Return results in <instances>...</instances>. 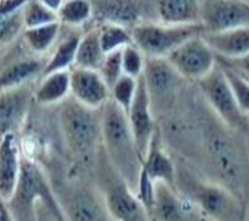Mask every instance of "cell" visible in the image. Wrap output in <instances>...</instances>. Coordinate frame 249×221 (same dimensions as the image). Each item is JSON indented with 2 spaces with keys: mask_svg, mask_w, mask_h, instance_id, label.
<instances>
[{
  "mask_svg": "<svg viewBox=\"0 0 249 221\" xmlns=\"http://www.w3.org/2000/svg\"><path fill=\"white\" fill-rule=\"evenodd\" d=\"M218 64L224 69V72L232 88L240 110L243 111L244 115L249 116V81L244 78L243 76H240L239 73L231 70V68L226 67L220 63Z\"/></svg>",
  "mask_w": 249,
  "mask_h": 221,
  "instance_id": "cell-31",
  "label": "cell"
},
{
  "mask_svg": "<svg viewBox=\"0 0 249 221\" xmlns=\"http://www.w3.org/2000/svg\"><path fill=\"white\" fill-rule=\"evenodd\" d=\"M207 221H212V220H208V219H207Z\"/></svg>",
  "mask_w": 249,
  "mask_h": 221,
  "instance_id": "cell-41",
  "label": "cell"
},
{
  "mask_svg": "<svg viewBox=\"0 0 249 221\" xmlns=\"http://www.w3.org/2000/svg\"><path fill=\"white\" fill-rule=\"evenodd\" d=\"M159 22L171 26L197 25L200 22V0H157Z\"/></svg>",
  "mask_w": 249,
  "mask_h": 221,
  "instance_id": "cell-21",
  "label": "cell"
},
{
  "mask_svg": "<svg viewBox=\"0 0 249 221\" xmlns=\"http://www.w3.org/2000/svg\"><path fill=\"white\" fill-rule=\"evenodd\" d=\"M8 57V63H1L0 87L1 90L20 87L35 83L42 77L46 61L34 53L15 52L14 55H1Z\"/></svg>",
  "mask_w": 249,
  "mask_h": 221,
  "instance_id": "cell-16",
  "label": "cell"
},
{
  "mask_svg": "<svg viewBox=\"0 0 249 221\" xmlns=\"http://www.w3.org/2000/svg\"><path fill=\"white\" fill-rule=\"evenodd\" d=\"M142 171L154 182H165L170 187L176 188V164L162 143L159 128L156 130L149 149L143 158Z\"/></svg>",
  "mask_w": 249,
  "mask_h": 221,
  "instance_id": "cell-18",
  "label": "cell"
},
{
  "mask_svg": "<svg viewBox=\"0 0 249 221\" xmlns=\"http://www.w3.org/2000/svg\"><path fill=\"white\" fill-rule=\"evenodd\" d=\"M92 3L97 25L112 24L131 30L147 22H159L156 1L146 0H98Z\"/></svg>",
  "mask_w": 249,
  "mask_h": 221,
  "instance_id": "cell-9",
  "label": "cell"
},
{
  "mask_svg": "<svg viewBox=\"0 0 249 221\" xmlns=\"http://www.w3.org/2000/svg\"><path fill=\"white\" fill-rule=\"evenodd\" d=\"M105 52L100 45L98 26H92L83 34L78 46L76 61L73 67L90 69L98 71L105 59Z\"/></svg>",
  "mask_w": 249,
  "mask_h": 221,
  "instance_id": "cell-23",
  "label": "cell"
},
{
  "mask_svg": "<svg viewBox=\"0 0 249 221\" xmlns=\"http://www.w3.org/2000/svg\"><path fill=\"white\" fill-rule=\"evenodd\" d=\"M247 80H248V79H247ZM248 81H249V80H248Z\"/></svg>",
  "mask_w": 249,
  "mask_h": 221,
  "instance_id": "cell-42",
  "label": "cell"
},
{
  "mask_svg": "<svg viewBox=\"0 0 249 221\" xmlns=\"http://www.w3.org/2000/svg\"><path fill=\"white\" fill-rule=\"evenodd\" d=\"M58 123L62 141L73 158L87 162L100 153L101 109L86 107L69 96L59 103Z\"/></svg>",
  "mask_w": 249,
  "mask_h": 221,
  "instance_id": "cell-3",
  "label": "cell"
},
{
  "mask_svg": "<svg viewBox=\"0 0 249 221\" xmlns=\"http://www.w3.org/2000/svg\"><path fill=\"white\" fill-rule=\"evenodd\" d=\"M26 0H1L0 1V17L8 16L21 10L26 5Z\"/></svg>",
  "mask_w": 249,
  "mask_h": 221,
  "instance_id": "cell-36",
  "label": "cell"
},
{
  "mask_svg": "<svg viewBox=\"0 0 249 221\" xmlns=\"http://www.w3.org/2000/svg\"><path fill=\"white\" fill-rule=\"evenodd\" d=\"M22 9L17 13L0 17V48L5 50L16 44L25 32Z\"/></svg>",
  "mask_w": 249,
  "mask_h": 221,
  "instance_id": "cell-28",
  "label": "cell"
},
{
  "mask_svg": "<svg viewBox=\"0 0 249 221\" xmlns=\"http://www.w3.org/2000/svg\"><path fill=\"white\" fill-rule=\"evenodd\" d=\"M196 86L202 98L219 119L231 129L245 133L248 116L244 115L240 110L231 84L218 61L215 68L207 76L197 81Z\"/></svg>",
  "mask_w": 249,
  "mask_h": 221,
  "instance_id": "cell-7",
  "label": "cell"
},
{
  "mask_svg": "<svg viewBox=\"0 0 249 221\" xmlns=\"http://www.w3.org/2000/svg\"><path fill=\"white\" fill-rule=\"evenodd\" d=\"M182 78L196 84L215 68L217 56L201 36L187 40L166 58Z\"/></svg>",
  "mask_w": 249,
  "mask_h": 221,
  "instance_id": "cell-10",
  "label": "cell"
},
{
  "mask_svg": "<svg viewBox=\"0 0 249 221\" xmlns=\"http://www.w3.org/2000/svg\"><path fill=\"white\" fill-rule=\"evenodd\" d=\"M66 221H106L108 212L98 189L80 181L52 185Z\"/></svg>",
  "mask_w": 249,
  "mask_h": 221,
  "instance_id": "cell-8",
  "label": "cell"
},
{
  "mask_svg": "<svg viewBox=\"0 0 249 221\" xmlns=\"http://www.w3.org/2000/svg\"><path fill=\"white\" fill-rule=\"evenodd\" d=\"M59 38L53 46V51L46 60V66L42 77L52 75L53 72L70 70L75 66L78 46L83 33L80 28L62 26Z\"/></svg>",
  "mask_w": 249,
  "mask_h": 221,
  "instance_id": "cell-19",
  "label": "cell"
},
{
  "mask_svg": "<svg viewBox=\"0 0 249 221\" xmlns=\"http://www.w3.org/2000/svg\"><path fill=\"white\" fill-rule=\"evenodd\" d=\"M47 8L53 11L54 14L59 13L60 8L64 5V0H42Z\"/></svg>",
  "mask_w": 249,
  "mask_h": 221,
  "instance_id": "cell-37",
  "label": "cell"
},
{
  "mask_svg": "<svg viewBox=\"0 0 249 221\" xmlns=\"http://www.w3.org/2000/svg\"><path fill=\"white\" fill-rule=\"evenodd\" d=\"M123 49L107 53L103 61V65H101V67L98 70L101 78H103L105 83L107 84V86L110 89V91L117 84V81L124 76Z\"/></svg>",
  "mask_w": 249,
  "mask_h": 221,
  "instance_id": "cell-30",
  "label": "cell"
},
{
  "mask_svg": "<svg viewBox=\"0 0 249 221\" xmlns=\"http://www.w3.org/2000/svg\"><path fill=\"white\" fill-rule=\"evenodd\" d=\"M146 56L131 44L123 49V70L124 75L138 79L142 76L145 69Z\"/></svg>",
  "mask_w": 249,
  "mask_h": 221,
  "instance_id": "cell-32",
  "label": "cell"
},
{
  "mask_svg": "<svg viewBox=\"0 0 249 221\" xmlns=\"http://www.w3.org/2000/svg\"><path fill=\"white\" fill-rule=\"evenodd\" d=\"M38 81L7 90L0 95V131L1 136L17 135L28 116Z\"/></svg>",
  "mask_w": 249,
  "mask_h": 221,
  "instance_id": "cell-13",
  "label": "cell"
},
{
  "mask_svg": "<svg viewBox=\"0 0 249 221\" xmlns=\"http://www.w3.org/2000/svg\"><path fill=\"white\" fill-rule=\"evenodd\" d=\"M22 156L17 135L1 136L0 142V197L9 203L17 191L21 172Z\"/></svg>",
  "mask_w": 249,
  "mask_h": 221,
  "instance_id": "cell-17",
  "label": "cell"
},
{
  "mask_svg": "<svg viewBox=\"0 0 249 221\" xmlns=\"http://www.w3.org/2000/svg\"><path fill=\"white\" fill-rule=\"evenodd\" d=\"M97 26L99 29L100 45L105 55L123 49L132 44V37L129 29L112 24H99Z\"/></svg>",
  "mask_w": 249,
  "mask_h": 221,
  "instance_id": "cell-26",
  "label": "cell"
},
{
  "mask_svg": "<svg viewBox=\"0 0 249 221\" xmlns=\"http://www.w3.org/2000/svg\"><path fill=\"white\" fill-rule=\"evenodd\" d=\"M101 140L109 162L136 193L143 160L127 112L112 99L101 108Z\"/></svg>",
  "mask_w": 249,
  "mask_h": 221,
  "instance_id": "cell-1",
  "label": "cell"
},
{
  "mask_svg": "<svg viewBox=\"0 0 249 221\" xmlns=\"http://www.w3.org/2000/svg\"><path fill=\"white\" fill-rule=\"evenodd\" d=\"M200 22L205 34L223 33L249 26V2L200 0Z\"/></svg>",
  "mask_w": 249,
  "mask_h": 221,
  "instance_id": "cell-12",
  "label": "cell"
},
{
  "mask_svg": "<svg viewBox=\"0 0 249 221\" xmlns=\"http://www.w3.org/2000/svg\"><path fill=\"white\" fill-rule=\"evenodd\" d=\"M26 29L58 22V15L47 8L42 0H28L22 8Z\"/></svg>",
  "mask_w": 249,
  "mask_h": 221,
  "instance_id": "cell-27",
  "label": "cell"
},
{
  "mask_svg": "<svg viewBox=\"0 0 249 221\" xmlns=\"http://www.w3.org/2000/svg\"><path fill=\"white\" fill-rule=\"evenodd\" d=\"M58 19L62 26L81 28L92 19V3L87 0H64Z\"/></svg>",
  "mask_w": 249,
  "mask_h": 221,
  "instance_id": "cell-25",
  "label": "cell"
},
{
  "mask_svg": "<svg viewBox=\"0 0 249 221\" xmlns=\"http://www.w3.org/2000/svg\"><path fill=\"white\" fill-rule=\"evenodd\" d=\"M70 96V70L41 77L35 90L34 100L40 106L59 104Z\"/></svg>",
  "mask_w": 249,
  "mask_h": 221,
  "instance_id": "cell-22",
  "label": "cell"
},
{
  "mask_svg": "<svg viewBox=\"0 0 249 221\" xmlns=\"http://www.w3.org/2000/svg\"><path fill=\"white\" fill-rule=\"evenodd\" d=\"M138 79L124 75L111 89V99L127 112L134 102L136 91H137Z\"/></svg>",
  "mask_w": 249,
  "mask_h": 221,
  "instance_id": "cell-29",
  "label": "cell"
},
{
  "mask_svg": "<svg viewBox=\"0 0 249 221\" xmlns=\"http://www.w3.org/2000/svg\"><path fill=\"white\" fill-rule=\"evenodd\" d=\"M175 164L176 189L188 197L206 218L212 221H246V204L239 198L228 189L198 176L182 162L175 160Z\"/></svg>",
  "mask_w": 249,
  "mask_h": 221,
  "instance_id": "cell-2",
  "label": "cell"
},
{
  "mask_svg": "<svg viewBox=\"0 0 249 221\" xmlns=\"http://www.w3.org/2000/svg\"><path fill=\"white\" fill-rule=\"evenodd\" d=\"M151 109L157 121L174 111L190 84L166 58H147L142 73Z\"/></svg>",
  "mask_w": 249,
  "mask_h": 221,
  "instance_id": "cell-4",
  "label": "cell"
},
{
  "mask_svg": "<svg viewBox=\"0 0 249 221\" xmlns=\"http://www.w3.org/2000/svg\"><path fill=\"white\" fill-rule=\"evenodd\" d=\"M244 136H245V139H246L247 148H248V151H249V116H248V123H247V128H246V130H245Z\"/></svg>",
  "mask_w": 249,
  "mask_h": 221,
  "instance_id": "cell-39",
  "label": "cell"
},
{
  "mask_svg": "<svg viewBox=\"0 0 249 221\" xmlns=\"http://www.w3.org/2000/svg\"><path fill=\"white\" fill-rule=\"evenodd\" d=\"M132 44L147 58H167L187 40L201 36L205 29L201 24L171 26L161 22H147L130 30Z\"/></svg>",
  "mask_w": 249,
  "mask_h": 221,
  "instance_id": "cell-6",
  "label": "cell"
},
{
  "mask_svg": "<svg viewBox=\"0 0 249 221\" xmlns=\"http://www.w3.org/2000/svg\"><path fill=\"white\" fill-rule=\"evenodd\" d=\"M150 221H207L188 197L165 182H155V203Z\"/></svg>",
  "mask_w": 249,
  "mask_h": 221,
  "instance_id": "cell-11",
  "label": "cell"
},
{
  "mask_svg": "<svg viewBox=\"0 0 249 221\" xmlns=\"http://www.w3.org/2000/svg\"><path fill=\"white\" fill-rule=\"evenodd\" d=\"M217 61L249 80V53L236 59H224L217 57Z\"/></svg>",
  "mask_w": 249,
  "mask_h": 221,
  "instance_id": "cell-35",
  "label": "cell"
},
{
  "mask_svg": "<svg viewBox=\"0 0 249 221\" xmlns=\"http://www.w3.org/2000/svg\"><path fill=\"white\" fill-rule=\"evenodd\" d=\"M217 57L236 59L249 53V26L223 33L201 34Z\"/></svg>",
  "mask_w": 249,
  "mask_h": 221,
  "instance_id": "cell-20",
  "label": "cell"
},
{
  "mask_svg": "<svg viewBox=\"0 0 249 221\" xmlns=\"http://www.w3.org/2000/svg\"><path fill=\"white\" fill-rule=\"evenodd\" d=\"M70 96L84 106L99 110L111 99V91L98 71L70 69Z\"/></svg>",
  "mask_w": 249,
  "mask_h": 221,
  "instance_id": "cell-15",
  "label": "cell"
},
{
  "mask_svg": "<svg viewBox=\"0 0 249 221\" xmlns=\"http://www.w3.org/2000/svg\"><path fill=\"white\" fill-rule=\"evenodd\" d=\"M36 221H66L64 213L50 207L45 200L36 203Z\"/></svg>",
  "mask_w": 249,
  "mask_h": 221,
  "instance_id": "cell-34",
  "label": "cell"
},
{
  "mask_svg": "<svg viewBox=\"0 0 249 221\" xmlns=\"http://www.w3.org/2000/svg\"><path fill=\"white\" fill-rule=\"evenodd\" d=\"M127 115L136 143H137L139 153L143 160L158 125L153 109H151L150 99L149 96H148L145 80H143L142 76L138 78L137 91H136V96L134 102H132L130 110Z\"/></svg>",
  "mask_w": 249,
  "mask_h": 221,
  "instance_id": "cell-14",
  "label": "cell"
},
{
  "mask_svg": "<svg viewBox=\"0 0 249 221\" xmlns=\"http://www.w3.org/2000/svg\"><path fill=\"white\" fill-rule=\"evenodd\" d=\"M62 25L59 21L36 28L25 29L21 40L23 46L36 56L44 55L53 48L61 34Z\"/></svg>",
  "mask_w": 249,
  "mask_h": 221,
  "instance_id": "cell-24",
  "label": "cell"
},
{
  "mask_svg": "<svg viewBox=\"0 0 249 221\" xmlns=\"http://www.w3.org/2000/svg\"><path fill=\"white\" fill-rule=\"evenodd\" d=\"M103 158L104 160H100L99 153L100 168L97 189L103 197L108 215L115 221H150L146 209L109 162L104 149Z\"/></svg>",
  "mask_w": 249,
  "mask_h": 221,
  "instance_id": "cell-5",
  "label": "cell"
},
{
  "mask_svg": "<svg viewBox=\"0 0 249 221\" xmlns=\"http://www.w3.org/2000/svg\"><path fill=\"white\" fill-rule=\"evenodd\" d=\"M136 196H137L140 204L146 209L148 217H149V213L155 203V182L149 179V177L142 171L140 173Z\"/></svg>",
  "mask_w": 249,
  "mask_h": 221,
  "instance_id": "cell-33",
  "label": "cell"
},
{
  "mask_svg": "<svg viewBox=\"0 0 249 221\" xmlns=\"http://www.w3.org/2000/svg\"><path fill=\"white\" fill-rule=\"evenodd\" d=\"M248 203H249V200L247 201V204H248ZM246 221H249V219H248V218H246Z\"/></svg>",
  "mask_w": 249,
  "mask_h": 221,
  "instance_id": "cell-40",
  "label": "cell"
},
{
  "mask_svg": "<svg viewBox=\"0 0 249 221\" xmlns=\"http://www.w3.org/2000/svg\"><path fill=\"white\" fill-rule=\"evenodd\" d=\"M0 221H15L14 217L11 215L9 208L7 204L1 201V213H0Z\"/></svg>",
  "mask_w": 249,
  "mask_h": 221,
  "instance_id": "cell-38",
  "label": "cell"
}]
</instances>
